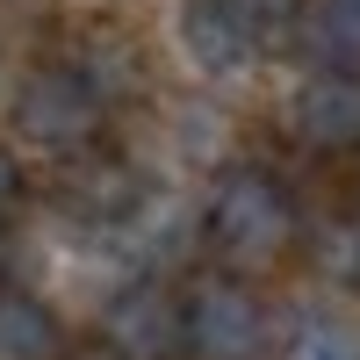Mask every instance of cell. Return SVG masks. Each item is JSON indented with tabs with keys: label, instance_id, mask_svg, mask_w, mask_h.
<instances>
[{
	"label": "cell",
	"instance_id": "cell-13",
	"mask_svg": "<svg viewBox=\"0 0 360 360\" xmlns=\"http://www.w3.org/2000/svg\"><path fill=\"white\" fill-rule=\"evenodd\" d=\"M238 8H245V22L266 37V29H288L295 15H303V0H238Z\"/></svg>",
	"mask_w": 360,
	"mask_h": 360
},
{
	"label": "cell",
	"instance_id": "cell-15",
	"mask_svg": "<svg viewBox=\"0 0 360 360\" xmlns=\"http://www.w3.org/2000/svg\"><path fill=\"white\" fill-rule=\"evenodd\" d=\"M58 360H115V353H108L101 339H86V346H72V353H58Z\"/></svg>",
	"mask_w": 360,
	"mask_h": 360
},
{
	"label": "cell",
	"instance_id": "cell-3",
	"mask_svg": "<svg viewBox=\"0 0 360 360\" xmlns=\"http://www.w3.org/2000/svg\"><path fill=\"white\" fill-rule=\"evenodd\" d=\"M101 123H108L101 101L86 94L72 72H58V65H37L15 86V130H22V144H37V152H51V159L94 152Z\"/></svg>",
	"mask_w": 360,
	"mask_h": 360
},
{
	"label": "cell",
	"instance_id": "cell-7",
	"mask_svg": "<svg viewBox=\"0 0 360 360\" xmlns=\"http://www.w3.org/2000/svg\"><path fill=\"white\" fill-rule=\"evenodd\" d=\"M58 72H72L86 94L101 101V115H108L115 101L144 94V51H137L115 22H79V29H72V44H65V65H58Z\"/></svg>",
	"mask_w": 360,
	"mask_h": 360
},
{
	"label": "cell",
	"instance_id": "cell-11",
	"mask_svg": "<svg viewBox=\"0 0 360 360\" xmlns=\"http://www.w3.org/2000/svg\"><path fill=\"white\" fill-rule=\"evenodd\" d=\"M288 360H360V332L346 317H310L288 339Z\"/></svg>",
	"mask_w": 360,
	"mask_h": 360
},
{
	"label": "cell",
	"instance_id": "cell-14",
	"mask_svg": "<svg viewBox=\"0 0 360 360\" xmlns=\"http://www.w3.org/2000/svg\"><path fill=\"white\" fill-rule=\"evenodd\" d=\"M22 195H29V180H22V166H15V152L0 144V224L22 209Z\"/></svg>",
	"mask_w": 360,
	"mask_h": 360
},
{
	"label": "cell",
	"instance_id": "cell-4",
	"mask_svg": "<svg viewBox=\"0 0 360 360\" xmlns=\"http://www.w3.org/2000/svg\"><path fill=\"white\" fill-rule=\"evenodd\" d=\"M51 202L65 209V217L79 224H123L144 209V173L123 159V152H108V144H94V152H72V159H58V180H51Z\"/></svg>",
	"mask_w": 360,
	"mask_h": 360
},
{
	"label": "cell",
	"instance_id": "cell-6",
	"mask_svg": "<svg viewBox=\"0 0 360 360\" xmlns=\"http://www.w3.org/2000/svg\"><path fill=\"white\" fill-rule=\"evenodd\" d=\"M173 37H180V51H188V65L209 72V79H238L252 65V51H259V29L245 22L238 0H180Z\"/></svg>",
	"mask_w": 360,
	"mask_h": 360
},
{
	"label": "cell",
	"instance_id": "cell-2",
	"mask_svg": "<svg viewBox=\"0 0 360 360\" xmlns=\"http://www.w3.org/2000/svg\"><path fill=\"white\" fill-rule=\"evenodd\" d=\"M266 346V310L238 274H202L180 295V353L188 360H259Z\"/></svg>",
	"mask_w": 360,
	"mask_h": 360
},
{
	"label": "cell",
	"instance_id": "cell-9",
	"mask_svg": "<svg viewBox=\"0 0 360 360\" xmlns=\"http://www.w3.org/2000/svg\"><path fill=\"white\" fill-rule=\"evenodd\" d=\"M295 37L317 72H360V0H303Z\"/></svg>",
	"mask_w": 360,
	"mask_h": 360
},
{
	"label": "cell",
	"instance_id": "cell-1",
	"mask_svg": "<svg viewBox=\"0 0 360 360\" xmlns=\"http://www.w3.org/2000/svg\"><path fill=\"white\" fill-rule=\"evenodd\" d=\"M202 238L224 259V274L245 281L252 266H274L295 245V195L274 166L238 159L209 180V209H202Z\"/></svg>",
	"mask_w": 360,
	"mask_h": 360
},
{
	"label": "cell",
	"instance_id": "cell-5",
	"mask_svg": "<svg viewBox=\"0 0 360 360\" xmlns=\"http://www.w3.org/2000/svg\"><path fill=\"white\" fill-rule=\"evenodd\" d=\"M101 346L115 360H180V295L159 281L115 288V303L101 310Z\"/></svg>",
	"mask_w": 360,
	"mask_h": 360
},
{
	"label": "cell",
	"instance_id": "cell-10",
	"mask_svg": "<svg viewBox=\"0 0 360 360\" xmlns=\"http://www.w3.org/2000/svg\"><path fill=\"white\" fill-rule=\"evenodd\" d=\"M65 353V332L44 295L29 288H0V360H58Z\"/></svg>",
	"mask_w": 360,
	"mask_h": 360
},
{
	"label": "cell",
	"instance_id": "cell-12",
	"mask_svg": "<svg viewBox=\"0 0 360 360\" xmlns=\"http://www.w3.org/2000/svg\"><path fill=\"white\" fill-rule=\"evenodd\" d=\"M324 274L332 281H346V288H360V217H346V224H332L324 231Z\"/></svg>",
	"mask_w": 360,
	"mask_h": 360
},
{
	"label": "cell",
	"instance_id": "cell-8",
	"mask_svg": "<svg viewBox=\"0 0 360 360\" xmlns=\"http://www.w3.org/2000/svg\"><path fill=\"white\" fill-rule=\"evenodd\" d=\"M288 130L310 152H360V72H310L288 94Z\"/></svg>",
	"mask_w": 360,
	"mask_h": 360
}]
</instances>
